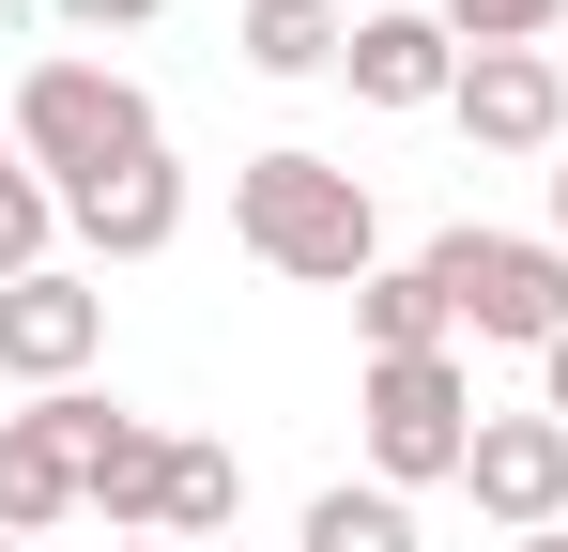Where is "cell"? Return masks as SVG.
I'll use <instances>...</instances> for the list:
<instances>
[{
    "mask_svg": "<svg viewBox=\"0 0 568 552\" xmlns=\"http://www.w3.org/2000/svg\"><path fill=\"white\" fill-rule=\"evenodd\" d=\"M231 246L262 276H292V292H354V276H384V200H369V170L277 139V154L231 170Z\"/></svg>",
    "mask_w": 568,
    "mask_h": 552,
    "instance_id": "6da1fadb",
    "label": "cell"
},
{
    "mask_svg": "<svg viewBox=\"0 0 568 552\" xmlns=\"http://www.w3.org/2000/svg\"><path fill=\"white\" fill-rule=\"evenodd\" d=\"M0 139L62 184V200H78V184H108V170H139V154H170L154 92L123 78V62H93V47H47V62L16 78V108H0Z\"/></svg>",
    "mask_w": 568,
    "mask_h": 552,
    "instance_id": "7a4b0ae2",
    "label": "cell"
},
{
    "mask_svg": "<svg viewBox=\"0 0 568 552\" xmlns=\"http://www.w3.org/2000/svg\"><path fill=\"white\" fill-rule=\"evenodd\" d=\"M415 262L446 276V323H462V338H491V354H554L568 338V246L554 231H430V246H415Z\"/></svg>",
    "mask_w": 568,
    "mask_h": 552,
    "instance_id": "3957f363",
    "label": "cell"
},
{
    "mask_svg": "<svg viewBox=\"0 0 568 552\" xmlns=\"http://www.w3.org/2000/svg\"><path fill=\"white\" fill-rule=\"evenodd\" d=\"M354 446H369L384 491H462L476 460V368L462 354H384L354 384Z\"/></svg>",
    "mask_w": 568,
    "mask_h": 552,
    "instance_id": "277c9868",
    "label": "cell"
},
{
    "mask_svg": "<svg viewBox=\"0 0 568 552\" xmlns=\"http://www.w3.org/2000/svg\"><path fill=\"white\" fill-rule=\"evenodd\" d=\"M93 354H108V276H78V262L0 276V384L62 399V384H93Z\"/></svg>",
    "mask_w": 568,
    "mask_h": 552,
    "instance_id": "5b68a950",
    "label": "cell"
},
{
    "mask_svg": "<svg viewBox=\"0 0 568 552\" xmlns=\"http://www.w3.org/2000/svg\"><path fill=\"white\" fill-rule=\"evenodd\" d=\"M446 123H462L476 154H523V170H554L568 154V78H554V47H476L462 92H446Z\"/></svg>",
    "mask_w": 568,
    "mask_h": 552,
    "instance_id": "8992f818",
    "label": "cell"
},
{
    "mask_svg": "<svg viewBox=\"0 0 568 552\" xmlns=\"http://www.w3.org/2000/svg\"><path fill=\"white\" fill-rule=\"evenodd\" d=\"M62 246H78V276H108V262H170V246H185V170H170V154H139V170L78 184V200H62Z\"/></svg>",
    "mask_w": 568,
    "mask_h": 552,
    "instance_id": "52a82bcc",
    "label": "cell"
},
{
    "mask_svg": "<svg viewBox=\"0 0 568 552\" xmlns=\"http://www.w3.org/2000/svg\"><path fill=\"white\" fill-rule=\"evenodd\" d=\"M462 491H476V522H507V538H554V522H568V430H554V415H476Z\"/></svg>",
    "mask_w": 568,
    "mask_h": 552,
    "instance_id": "ba28073f",
    "label": "cell"
},
{
    "mask_svg": "<svg viewBox=\"0 0 568 552\" xmlns=\"http://www.w3.org/2000/svg\"><path fill=\"white\" fill-rule=\"evenodd\" d=\"M338 78H354V108H446L462 92V47H446V16L430 0H384V16H354V47H338Z\"/></svg>",
    "mask_w": 568,
    "mask_h": 552,
    "instance_id": "9c48e42d",
    "label": "cell"
},
{
    "mask_svg": "<svg viewBox=\"0 0 568 552\" xmlns=\"http://www.w3.org/2000/svg\"><path fill=\"white\" fill-rule=\"evenodd\" d=\"M78 522V430L62 399H16L0 415V538H62Z\"/></svg>",
    "mask_w": 568,
    "mask_h": 552,
    "instance_id": "30bf717a",
    "label": "cell"
},
{
    "mask_svg": "<svg viewBox=\"0 0 568 552\" xmlns=\"http://www.w3.org/2000/svg\"><path fill=\"white\" fill-rule=\"evenodd\" d=\"M78 507H93L108 538H154L170 522V430L154 415H108V446L78 460Z\"/></svg>",
    "mask_w": 568,
    "mask_h": 552,
    "instance_id": "8fae6325",
    "label": "cell"
},
{
    "mask_svg": "<svg viewBox=\"0 0 568 552\" xmlns=\"http://www.w3.org/2000/svg\"><path fill=\"white\" fill-rule=\"evenodd\" d=\"M338 47H354L338 0H246V16H231V62H246V78H338Z\"/></svg>",
    "mask_w": 568,
    "mask_h": 552,
    "instance_id": "7c38bea8",
    "label": "cell"
},
{
    "mask_svg": "<svg viewBox=\"0 0 568 552\" xmlns=\"http://www.w3.org/2000/svg\"><path fill=\"white\" fill-rule=\"evenodd\" d=\"M354 338H369V368H384V354H462V323H446V276H430V262L354 276Z\"/></svg>",
    "mask_w": 568,
    "mask_h": 552,
    "instance_id": "4fadbf2b",
    "label": "cell"
},
{
    "mask_svg": "<svg viewBox=\"0 0 568 552\" xmlns=\"http://www.w3.org/2000/svg\"><path fill=\"white\" fill-rule=\"evenodd\" d=\"M292 552H430V538H415V491H384V476H338V491H307Z\"/></svg>",
    "mask_w": 568,
    "mask_h": 552,
    "instance_id": "5bb4252c",
    "label": "cell"
},
{
    "mask_svg": "<svg viewBox=\"0 0 568 552\" xmlns=\"http://www.w3.org/2000/svg\"><path fill=\"white\" fill-rule=\"evenodd\" d=\"M231 522H246V460L231 446H200V430H170V522H154V538H231Z\"/></svg>",
    "mask_w": 568,
    "mask_h": 552,
    "instance_id": "9a60e30c",
    "label": "cell"
},
{
    "mask_svg": "<svg viewBox=\"0 0 568 552\" xmlns=\"http://www.w3.org/2000/svg\"><path fill=\"white\" fill-rule=\"evenodd\" d=\"M47 262H62V184L0 139V276H47Z\"/></svg>",
    "mask_w": 568,
    "mask_h": 552,
    "instance_id": "2e32d148",
    "label": "cell"
},
{
    "mask_svg": "<svg viewBox=\"0 0 568 552\" xmlns=\"http://www.w3.org/2000/svg\"><path fill=\"white\" fill-rule=\"evenodd\" d=\"M430 16H446V47H568V0H430Z\"/></svg>",
    "mask_w": 568,
    "mask_h": 552,
    "instance_id": "e0dca14e",
    "label": "cell"
},
{
    "mask_svg": "<svg viewBox=\"0 0 568 552\" xmlns=\"http://www.w3.org/2000/svg\"><path fill=\"white\" fill-rule=\"evenodd\" d=\"M170 0H47V31H78V47H108V31H154Z\"/></svg>",
    "mask_w": 568,
    "mask_h": 552,
    "instance_id": "ac0fdd59",
    "label": "cell"
},
{
    "mask_svg": "<svg viewBox=\"0 0 568 552\" xmlns=\"http://www.w3.org/2000/svg\"><path fill=\"white\" fill-rule=\"evenodd\" d=\"M538 415H554V430H568V338H554V354H538Z\"/></svg>",
    "mask_w": 568,
    "mask_h": 552,
    "instance_id": "d6986e66",
    "label": "cell"
},
{
    "mask_svg": "<svg viewBox=\"0 0 568 552\" xmlns=\"http://www.w3.org/2000/svg\"><path fill=\"white\" fill-rule=\"evenodd\" d=\"M554 246H568V154H554Z\"/></svg>",
    "mask_w": 568,
    "mask_h": 552,
    "instance_id": "ffe728a7",
    "label": "cell"
},
{
    "mask_svg": "<svg viewBox=\"0 0 568 552\" xmlns=\"http://www.w3.org/2000/svg\"><path fill=\"white\" fill-rule=\"evenodd\" d=\"M108 552H185V538H108Z\"/></svg>",
    "mask_w": 568,
    "mask_h": 552,
    "instance_id": "44dd1931",
    "label": "cell"
},
{
    "mask_svg": "<svg viewBox=\"0 0 568 552\" xmlns=\"http://www.w3.org/2000/svg\"><path fill=\"white\" fill-rule=\"evenodd\" d=\"M507 552H568V522H554V538H507Z\"/></svg>",
    "mask_w": 568,
    "mask_h": 552,
    "instance_id": "7402d4cb",
    "label": "cell"
},
{
    "mask_svg": "<svg viewBox=\"0 0 568 552\" xmlns=\"http://www.w3.org/2000/svg\"><path fill=\"white\" fill-rule=\"evenodd\" d=\"M554 78H568V47H554Z\"/></svg>",
    "mask_w": 568,
    "mask_h": 552,
    "instance_id": "603a6c76",
    "label": "cell"
},
{
    "mask_svg": "<svg viewBox=\"0 0 568 552\" xmlns=\"http://www.w3.org/2000/svg\"><path fill=\"white\" fill-rule=\"evenodd\" d=\"M0 552H31V538H0Z\"/></svg>",
    "mask_w": 568,
    "mask_h": 552,
    "instance_id": "cb8c5ba5",
    "label": "cell"
}]
</instances>
